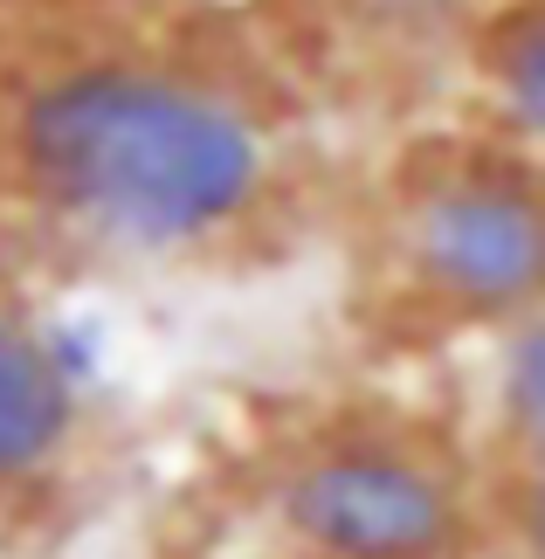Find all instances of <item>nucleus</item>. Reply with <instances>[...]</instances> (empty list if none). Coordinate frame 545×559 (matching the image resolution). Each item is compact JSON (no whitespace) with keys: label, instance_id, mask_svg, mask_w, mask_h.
<instances>
[{"label":"nucleus","instance_id":"20e7f679","mask_svg":"<svg viewBox=\"0 0 545 559\" xmlns=\"http://www.w3.org/2000/svg\"><path fill=\"white\" fill-rule=\"evenodd\" d=\"M83 407V386L70 353L49 332L0 318V484L35 477L42 463L62 456Z\"/></svg>","mask_w":545,"mask_h":559},{"label":"nucleus","instance_id":"39448f33","mask_svg":"<svg viewBox=\"0 0 545 559\" xmlns=\"http://www.w3.org/2000/svg\"><path fill=\"white\" fill-rule=\"evenodd\" d=\"M497 111H505L532 145H545V0H525L490 28L484 49Z\"/></svg>","mask_w":545,"mask_h":559},{"label":"nucleus","instance_id":"0eeeda50","mask_svg":"<svg viewBox=\"0 0 545 559\" xmlns=\"http://www.w3.org/2000/svg\"><path fill=\"white\" fill-rule=\"evenodd\" d=\"M518 539H525V559H545V463H532L518 490Z\"/></svg>","mask_w":545,"mask_h":559},{"label":"nucleus","instance_id":"f257e3e1","mask_svg":"<svg viewBox=\"0 0 545 559\" xmlns=\"http://www.w3.org/2000/svg\"><path fill=\"white\" fill-rule=\"evenodd\" d=\"M14 174L118 249H193L270 187V132L228 83L152 56L62 62L14 111Z\"/></svg>","mask_w":545,"mask_h":559},{"label":"nucleus","instance_id":"7ed1b4c3","mask_svg":"<svg viewBox=\"0 0 545 559\" xmlns=\"http://www.w3.org/2000/svg\"><path fill=\"white\" fill-rule=\"evenodd\" d=\"M407 270L455 311L511 318L545 305V187L518 166H455L414 193Z\"/></svg>","mask_w":545,"mask_h":559},{"label":"nucleus","instance_id":"423d86ee","mask_svg":"<svg viewBox=\"0 0 545 559\" xmlns=\"http://www.w3.org/2000/svg\"><path fill=\"white\" fill-rule=\"evenodd\" d=\"M505 415H511V436L525 442V456L545 463V305L532 311V325L518 332V346L505 359Z\"/></svg>","mask_w":545,"mask_h":559},{"label":"nucleus","instance_id":"f03ea898","mask_svg":"<svg viewBox=\"0 0 545 559\" xmlns=\"http://www.w3.org/2000/svg\"><path fill=\"white\" fill-rule=\"evenodd\" d=\"M276 519L311 559H463L470 504L422 449L353 436L311 449L276 490Z\"/></svg>","mask_w":545,"mask_h":559}]
</instances>
